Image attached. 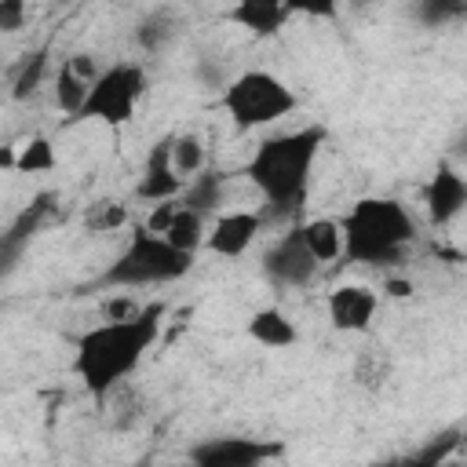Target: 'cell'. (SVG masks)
<instances>
[{"mask_svg":"<svg viewBox=\"0 0 467 467\" xmlns=\"http://www.w3.org/2000/svg\"><path fill=\"white\" fill-rule=\"evenodd\" d=\"M164 325V303H146L124 321H102L88 328L73 347V376L91 398L117 390L153 350Z\"/></svg>","mask_w":467,"mask_h":467,"instance_id":"obj_1","label":"cell"},{"mask_svg":"<svg viewBox=\"0 0 467 467\" xmlns=\"http://www.w3.org/2000/svg\"><path fill=\"white\" fill-rule=\"evenodd\" d=\"M321 146H325L321 124L270 135L255 146V153L244 164V175L266 197L274 215H296L303 208L306 190H310V171H314Z\"/></svg>","mask_w":467,"mask_h":467,"instance_id":"obj_2","label":"cell"},{"mask_svg":"<svg viewBox=\"0 0 467 467\" xmlns=\"http://www.w3.org/2000/svg\"><path fill=\"white\" fill-rule=\"evenodd\" d=\"M343 230V259L361 266L398 263V255L416 237V219L394 197H361L339 219Z\"/></svg>","mask_w":467,"mask_h":467,"instance_id":"obj_3","label":"cell"},{"mask_svg":"<svg viewBox=\"0 0 467 467\" xmlns=\"http://www.w3.org/2000/svg\"><path fill=\"white\" fill-rule=\"evenodd\" d=\"M190 270H193V255L175 252L164 237H153L142 226H135L124 252L106 266L99 285L102 288H150V285L179 281Z\"/></svg>","mask_w":467,"mask_h":467,"instance_id":"obj_4","label":"cell"},{"mask_svg":"<svg viewBox=\"0 0 467 467\" xmlns=\"http://www.w3.org/2000/svg\"><path fill=\"white\" fill-rule=\"evenodd\" d=\"M219 102H223L226 117L237 128H244V131L263 128V124H274V120L288 117L299 106L296 91L281 77H274L266 69H244V73H237L223 88V99Z\"/></svg>","mask_w":467,"mask_h":467,"instance_id":"obj_5","label":"cell"},{"mask_svg":"<svg viewBox=\"0 0 467 467\" xmlns=\"http://www.w3.org/2000/svg\"><path fill=\"white\" fill-rule=\"evenodd\" d=\"M146 95V73L135 62H117L99 73V80L88 88L80 120H95L106 128H120L135 117L139 99Z\"/></svg>","mask_w":467,"mask_h":467,"instance_id":"obj_6","label":"cell"},{"mask_svg":"<svg viewBox=\"0 0 467 467\" xmlns=\"http://www.w3.org/2000/svg\"><path fill=\"white\" fill-rule=\"evenodd\" d=\"M281 452H285L281 441L223 434V438H208V441L193 445L190 449V467H266Z\"/></svg>","mask_w":467,"mask_h":467,"instance_id":"obj_7","label":"cell"},{"mask_svg":"<svg viewBox=\"0 0 467 467\" xmlns=\"http://www.w3.org/2000/svg\"><path fill=\"white\" fill-rule=\"evenodd\" d=\"M317 270H321V266H317V263L310 259V252L303 248L296 226H292L288 234H281V237L266 248V255H263V274H266L274 285H281V288H306Z\"/></svg>","mask_w":467,"mask_h":467,"instance_id":"obj_8","label":"cell"},{"mask_svg":"<svg viewBox=\"0 0 467 467\" xmlns=\"http://www.w3.org/2000/svg\"><path fill=\"white\" fill-rule=\"evenodd\" d=\"M325 310H328V321L336 332H368L376 321V310H379V292L368 285L347 281L325 296Z\"/></svg>","mask_w":467,"mask_h":467,"instance_id":"obj_9","label":"cell"},{"mask_svg":"<svg viewBox=\"0 0 467 467\" xmlns=\"http://www.w3.org/2000/svg\"><path fill=\"white\" fill-rule=\"evenodd\" d=\"M263 223H266V215H263V212H252V208L223 212V215L208 226L204 248H208L212 255H223V259H241V255L255 244Z\"/></svg>","mask_w":467,"mask_h":467,"instance_id":"obj_10","label":"cell"},{"mask_svg":"<svg viewBox=\"0 0 467 467\" xmlns=\"http://www.w3.org/2000/svg\"><path fill=\"white\" fill-rule=\"evenodd\" d=\"M423 204H427L431 223H438V226L452 223V219L463 212V204H467V182H463V175H460L456 168L441 164V168L431 175L427 190H423Z\"/></svg>","mask_w":467,"mask_h":467,"instance_id":"obj_11","label":"cell"},{"mask_svg":"<svg viewBox=\"0 0 467 467\" xmlns=\"http://www.w3.org/2000/svg\"><path fill=\"white\" fill-rule=\"evenodd\" d=\"M182 186H186V182L175 175L171 157H168V139H161V142L150 150V157H146L142 179H139V186H135V197H139V201H153V204H161V201H179Z\"/></svg>","mask_w":467,"mask_h":467,"instance_id":"obj_12","label":"cell"},{"mask_svg":"<svg viewBox=\"0 0 467 467\" xmlns=\"http://www.w3.org/2000/svg\"><path fill=\"white\" fill-rule=\"evenodd\" d=\"M296 15L292 4H277V0H241L226 11L230 22H237L241 29H248L252 36H274L285 29V22Z\"/></svg>","mask_w":467,"mask_h":467,"instance_id":"obj_13","label":"cell"},{"mask_svg":"<svg viewBox=\"0 0 467 467\" xmlns=\"http://www.w3.org/2000/svg\"><path fill=\"white\" fill-rule=\"evenodd\" d=\"M296 230H299V241H303V248L310 252V259H314L317 266L343 259V230H339V219H332V215H314V219L299 223Z\"/></svg>","mask_w":467,"mask_h":467,"instance_id":"obj_14","label":"cell"},{"mask_svg":"<svg viewBox=\"0 0 467 467\" xmlns=\"http://www.w3.org/2000/svg\"><path fill=\"white\" fill-rule=\"evenodd\" d=\"M248 336L266 350H285L299 339V328L281 306H263L248 317Z\"/></svg>","mask_w":467,"mask_h":467,"instance_id":"obj_15","label":"cell"},{"mask_svg":"<svg viewBox=\"0 0 467 467\" xmlns=\"http://www.w3.org/2000/svg\"><path fill=\"white\" fill-rule=\"evenodd\" d=\"M219 201H223V175H219V171H201V175H193V179L182 186V193H179V204L190 208V212H197V215L215 212Z\"/></svg>","mask_w":467,"mask_h":467,"instance_id":"obj_16","label":"cell"},{"mask_svg":"<svg viewBox=\"0 0 467 467\" xmlns=\"http://www.w3.org/2000/svg\"><path fill=\"white\" fill-rule=\"evenodd\" d=\"M204 215H197V212H190V208H182L179 204V212H175V219H171V226L164 230V241L175 248V252H186V255H197V248L204 244Z\"/></svg>","mask_w":467,"mask_h":467,"instance_id":"obj_17","label":"cell"},{"mask_svg":"<svg viewBox=\"0 0 467 467\" xmlns=\"http://www.w3.org/2000/svg\"><path fill=\"white\" fill-rule=\"evenodd\" d=\"M168 157L182 182L204 171V142L197 135H168Z\"/></svg>","mask_w":467,"mask_h":467,"instance_id":"obj_18","label":"cell"},{"mask_svg":"<svg viewBox=\"0 0 467 467\" xmlns=\"http://www.w3.org/2000/svg\"><path fill=\"white\" fill-rule=\"evenodd\" d=\"M55 164H58V153H55L51 139H44V135H33L29 142L18 146L15 171H22V175H36V171H51Z\"/></svg>","mask_w":467,"mask_h":467,"instance_id":"obj_19","label":"cell"},{"mask_svg":"<svg viewBox=\"0 0 467 467\" xmlns=\"http://www.w3.org/2000/svg\"><path fill=\"white\" fill-rule=\"evenodd\" d=\"M84 99H88V84L62 62V66H58V77H55V106H58L62 113H69V117H80Z\"/></svg>","mask_w":467,"mask_h":467,"instance_id":"obj_20","label":"cell"},{"mask_svg":"<svg viewBox=\"0 0 467 467\" xmlns=\"http://www.w3.org/2000/svg\"><path fill=\"white\" fill-rule=\"evenodd\" d=\"M44 73H47V47L33 51V55L22 62V69H18L15 84H11V95H15L18 102L33 99V95H36V88H40V80H44Z\"/></svg>","mask_w":467,"mask_h":467,"instance_id":"obj_21","label":"cell"},{"mask_svg":"<svg viewBox=\"0 0 467 467\" xmlns=\"http://www.w3.org/2000/svg\"><path fill=\"white\" fill-rule=\"evenodd\" d=\"M124 219H128V208H124V204H117V201H99L84 223H88L91 234H106V230H117Z\"/></svg>","mask_w":467,"mask_h":467,"instance_id":"obj_22","label":"cell"},{"mask_svg":"<svg viewBox=\"0 0 467 467\" xmlns=\"http://www.w3.org/2000/svg\"><path fill=\"white\" fill-rule=\"evenodd\" d=\"M175 212H179V201H161V204H153V212L146 215L142 230H146V234H153V237H164V230L171 226Z\"/></svg>","mask_w":467,"mask_h":467,"instance_id":"obj_23","label":"cell"},{"mask_svg":"<svg viewBox=\"0 0 467 467\" xmlns=\"http://www.w3.org/2000/svg\"><path fill=\"white\" fill-rule=\"evenodd\" d=\"M387 372H390V365L379 361V354L358 358V379H361L365 387H383V383H387Z\"/></svg>","mask_w":467,"mask_h":467,"instance_id":"obj_24","label":"cell"},{"mask_svg":"<svg viewBox=\"0 0 467 467\" xmlns=\"http://www.w3.org/2000/svg\"><path fill=\"white\" fill-rule=\"evenodd\" d=\"M26 4L22 0H0V33H18L26 26Z\"/></svg>","mask_w":467,"mask_h":467,"instance_id":"obj_25","label":"cell"},{"mask_svg":"<svg viewBox=\"0 0 467 467\" xmlns=\"http://www.w3.org/2000/svg\"><path fill=\"white\" fill-rule=\"evenodd\" d=\"M66 66H69V69H73V73H77V77H80L88 88H91V84L99 80V73H102V69L95 66V55H88V51H77V55H69V58H66Z\"/></svg>","mask_w":467,"mask_h":467,"instance_id":"obj_26","label":"cell"},{"mask_svg":"<svg viewBox=\"0 0 467 467\" xmlns=\"http://www.w3.org/2000/svg\"><path fill=\"white\" fill-rule=\"evenodd\" d=\"M449 15H463V4H449V0H427L423 4V18L427 22H441Z\"/></svg>","mask_w":467,"mask_h":467,"instance_id":"obj_27","label":"cell"},{"mask_svg":"<svg viewBox=\"0 0 467 467\" xmlns=\"http://www.w3.org/2000/svg\"><path fill=\"white\" fill-rule=\"evenodd\" d=\"M135 36H139V44H142V47H150V51H153V47H157V44L168 36V29H161L157 22H142Z\"/></svg>","mask_w":467,"mask_h":467,"instance_id":"obj_28","label":"cell"},{"mask_svg":"<svg viewBox=\"0 0 467 467\" xmlns=\"http://www.w3.org/2000/svg\"><path fill=\"white\" fill-rule=\"evenodd\" d=\"M379 296H390V299H405V296H412V281H405V277H387Z\"/></svg>","mask_w":467,"mask_h":467,"instance_id":"obj_29","label":"cell"},{"mask_svg":"<svg viewBox=\"0 0 467 467\" xmlns=\"http://www.w3.org/2000/svg\"><path fill=\"white\" fill-rule=\"evenodd\" d=\"M15 161H18V146L4 142L0 146V171H15Z\"/></svg>","mask_w":467,"mask_h":467,"instance_id":"obj_30","label":"cell"},{"mask_svg":"<svg viewBox=\"0 0 467 467\" xmlns=\"http://www.w3.org/2000/svg\"><path fill=\"white\" fill-rule=\"evenodd\" d=\"M142 467H150V463H142Z\"/></svg>","mask_w":467,"mask_h":467,"instance_id":"obj_31","label":"cell"}]
</instances>
